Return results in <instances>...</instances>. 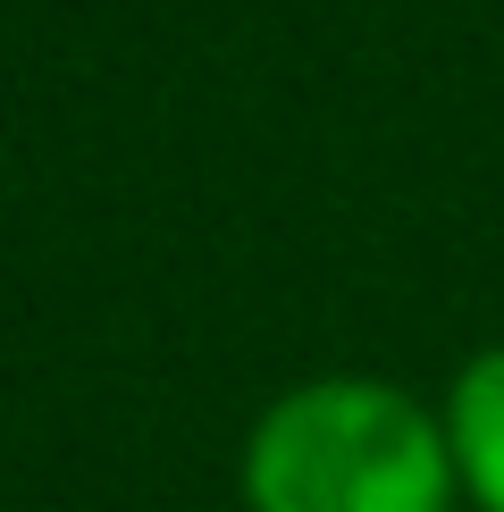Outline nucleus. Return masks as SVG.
Here are the masks:
<instances>
[{"label": "nucleus", "mask_w": 504, "mask_h": 512, "mask_svg": "<svg viewBox=\"0 0 504 512\" xmlns=\"http://www.w3.org/2000/svg\"><path fill=\"white\" fill-rule=\"evenodd\" d=\"M446 420L395 378H303L244 437L252 512H454Z\"/></svg>", "instance_id": "1"}, {"label": "nucleus", "mask_w": 504, "mask_h": 512, "mask_svg": "<svg viewBox=\"0 0 504 512\" xmlns=\"http://www.w3.org/2000/svg\"><path fill=\"white\" fill-rule=\"evenodd\" d=\"M437 420H446V454H454L462 496L479 512H504V345L462 361Z\"/></svg>", "instance_id": "2"}]
</instances>
